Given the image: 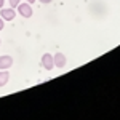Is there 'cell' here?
Instances as JSON below:
<instances>
[{"instance_id": "cell-5", "label": "cell", "mask_w": 120, "mask_h": 120, "mask_svg": "<svg viewBox=\"0 0 120 120\" xmlns=\"http://www.w3.org/2000/svg\"><path fill=\"white\" fill-rule=\"evenodd\" d=\"M13 66V58L8 55L0 56V69H10Z\"/></svg>"}, {"instance_id": "cell-11", "label": "cell", "mask_w": 120, "mask_h": 120, "mask_svg": "<svg viewBox=\"0 0 120 120\" xmlns=\"http://www.w3.org/2000/svg\"><path fill=\"white\" fill-rule=\"evenodd\" d=\"M26 2H27V3H30V5H32V3H34V2H35V0H26Z\"/></svg>"}, {"instance_id": "cell-4", "label": "cell", "mask_w": 120, "mask_h": 120, "mask_svg": "<svg viewBox=\"0 0 120 120\" xmlns=\"http://www.w3.org/2000/svg\"><path fill=\"white\" fill-rule=\"evenodd\" d=\"M53 61H55V67H64L66 63H67V59H66V55L64 53H56V55H53Z\"/></svg>"}, {"instance_id": "cell-6", "label": "cell", "mask_w": 120, "mask_h": 120, "mask_svg": "<svg viewBox=\"0 0 120 120\" xmlns=\"http://www.w3.org/2000/svg\"><path fill=\"white\" fill-rule=\"evenodd\" d=\"M8 82H10V72H8V69H2V72H0V86H5Z\"/></svg>"}, {"instance_id": "cell-10", "label": "cell", "mask_w": 120, "mask_h": 120, "mask_svg": "<svg viewBox=\"0 0 120 120\" xmlns=\"http://www.w3.org/2000/svg\"><path fill=\"white\" fill-rule=\"evenodd\" d=\"M2 7H5V0H0V8Z\"/></svg>"}, {"instance_id": "cell-1", "label": "cell", "mask_w": 120, "mask_h": 120, "mask_svg": "<svg viewBox=\"0 0 120 120\" xmlns=\"http://www.w3.org/2000/svg\"><path fill=\"white\" fill-rule=\"evenodd\" d=\"M16 11H18L19 15L22 16V18H30L32 15H34V10H32V5L27 3V2H21L18 7H16Z\"/></svg>"}, {"instance_id": "cell-9", "label": "cell", "mask_w": 120, "mask_h": 120, "mask_svg": "<svg viewBox=\"0 0 120 120\" xmlns=\"http://www.w3.org/2000/svg\"><path fill=\"white\" fill-rule=\"evenodd\" d=\"M38 2H40V3H43V5H46V3H51L53 0H38Z\"/></svg>"}, {"instance_id": "cell-2", "label": "cell", "mask_w": 120, "mask_h": 120, "mask_svg": "<svg viewBox=\"0 0 120 120\" xmlns=\"http://www.w3.org/2000/svg\"><path fill=\"white\" fill-rule=\"evenodd\" d=\"M0 16L3 18V21H13L15 19V16H16V11H15V8H5V7H2L0 8Z\"/></svg>"}, {"instance_id": "cell-3", "label": "cell", "mask_w": 120, "mask_h": 120, "mask_svg": "<svg viewBox=\"0 0 120 120\" xmlns=\"http://www.w3.org/2000/svg\"><path fill=\"white\" fill-rule=\"evenodd\" d=\"M42 66L45 67L46 71H51V69L55 67V61H53V55H50V53H45V55L42 56Z\"/></svg>"}, {"instance_id": "cell-8", "label": "cell", "mask_w": 120, "mask_h": 120, "mask_svg": "<svg viewBox=\"0 0 120 120\" xmlns=\"http://www.w3.org/2000/svg\"><path fill=\"white\" fill-rule=\"evenodd\" d=\"M3 22H5V21H3V18L0 16V30H2V29L5 27V24H3Z\"/></svg>"}, {"instance_id": "cell-7", "label": "cell", "mask_w": 120, "mask_h": 120, "mask_svg": "<svg viewBox=\"0 0 120 120\" xmlns=\"http://www.w3.org/2000/svg\"><path fill=\"white\" fill-rule=\"evenodd\" d=\"M19 3H21V0H8V5L11 7V8H16Z\"/></svg>"}, {"instance_id": "cell-12", "label": "cell", "mask_w": 120, "mask_h": 120, "mask_svg": "<svg viewBox=\"0 0 120 120\" xmlns=\"http://www.w3.org/2000/svg\"><path fill=\"white\" fill-rule=\"evenodd\" d=\"M0 45H2V38H0Z\"/></svg>"}]
</instances>
